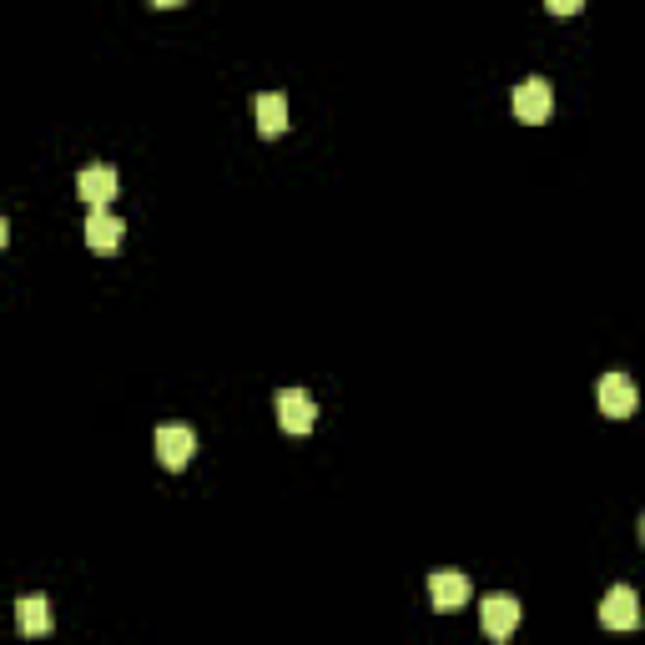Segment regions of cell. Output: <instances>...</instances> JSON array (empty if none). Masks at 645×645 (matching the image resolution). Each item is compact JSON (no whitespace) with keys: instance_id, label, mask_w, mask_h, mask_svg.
<instances>
[{"instance_id":"7c38bea8","label":"cell","mask_w":645,"mask_h":645,"mask_svg":"<svg viewBox=\"0 0 645 645\" xmlns=\"http://www.w3.org/2000/svg\"><path fill=\"white\" fill-rule=\"evenodd\" d=\"M550 6V16H580L585 11V0H545Z\"/></svg>"},{"instance_id":"30bf717a","label":"cell","mask_w":645,"mask_h":645,"mask_svg":"<svg viewBox=\"0 0 645 645\" xmlns=\"http://www.w3.org/2000/svg\"><path fill=\"white\" fill-rule=\"evenodd\" d=\"M16 625H21V635H51V601L46 595L16 601Z\"/></svg>"},{"instance_id":"277c9868","label":"cell","mask_w":645,"mask_h":645,"mask_svg":"<svg viewBox=\"0 0 645 645\" xmlns=\"http://www.w3.org/2000/svg\"><path fill=\"white\" fill-rule=\"evenodd\" d=\"M429 601L439 615H454L470 605V575H454V570H434L429 575Z\"/></svg>"},{"instance_id":"5bb4252c","label":"cell","mask_w":645,"mask_h":645,"mask_svg":"<svg viewBox=\"0 0 645 645\" xmlns=\"http://www.w3.org/2000/svg\"><path fill=\"white\" fill-rule=\"evenodd\" d=\"M641 545H645V514H641Z\"/></svg>"},{"instance_id":"ba28073f","label":"cell","mask_w":645,"mask_h":645,"mask_svg":"<svg viewBox=\"0 0 645 645\" xmlns=\"http://www.w3.org/2000/svg\"><path fill=\"white\" fill-rule=\"evenodd\" d=\"M87 242H91V252L111 258V252H121V242H127V228H121V218H111L107 208H91V218H87Z\"/></svg>"},{"instance_id":"4fadbf2b","label":"cell","mask_w":645,"mask_h":645,"mask_svg":"<svg viewBox=\"0 0 645 645\" xmlns=\"http://www.w3.org/2000/svg\"><path fill=\"white\" fill-rule=\"evenodd\" d=\"M152 6H162V11H177V6H182V0H152Z\"/></svg>"},{"instance_id":"52a82bcc","label":"cell","mask_w":645,"mask_h":645,"mask_svg":"<svg viewBox=\"0 0 645 645\" xmlns=\"http://www.w3.org/2000/svg\"><path fill=\"white\" fill-rule=\"evenodd\" d=\"M480 625L490 641H510L514 625H520V601H514V595H490V601L480 605Z\"/></svg>"},{"instance_id":"3957f363","label":"cell","mask_w":645,"mask_h":645,"mask_svg":"<svg viewBox=\"0 0 645 645\" xmlns=\"http://www.w3.org/2000/svg\"><path fill=\"white\" fill-rule=\"evenodd\" d=\"M192 454H198V434H192L187 424H162V429H157V460H162V470H187Z\"/></svg>"},{"instance_id":"6da1fadb","label":"cell","mask_w":645,"mask_h":645,"mask_svg":"<svg viewBox=\"0 0 645 645\" xmlns=\"http://www.w3.org/2000/svg\"><path fill=\"white\" fill-rule=\"evenodd\" d=\"M595 399H601V414L605 419H631L635 404H641L631 373H605V379L595 383Z\"/></svg>"},{"instance_id":"8fae6325","label":"cell","mask_w":645,"mask_h":645,"mask_svg":"<svg viewBox=\"0 0 645 645\" xmlns=\"http://www.w3.org/2000/svg\"><path fill=\"white\" fill-rule=\"evenodd\" d=\"M258 132L263 137L288 132V97L283 91H263V97H258Z\"/></svg>"},{"instance_id":"8992f818","label":"cell","mask_w":645,"mask_h":645,"mask_svg":"<svg viewBox=\"0 0 645 645\" xmlns=\"http://www.w3.org/2000/svg\"><path fill=\"white\" fill-rule=\"evenodd\" d=\"M273 404H278V424H283L288 434H308V429L318 424V409L303 389H278Z\"/></svg>"},{"instance_id":"9c48e42d","label":"cell","mask_w":645,"mask_h":645,"mask_svg":"<svg viewBox=\"0 0 645 645\" xmlns=\"http://www.w3.org/2000/svg\"><path fill=\"white\" fill-rule=\"evenodd\" d=\"M117 172L111 167H87V172L77 177V192H81V202H91V208H107L111 198H117Z\"/></svg>"},{"instance_id":"5b68a950","label":"cell","mask_w":645,"mask_h":645,"mask_svg":"<svg viewBox=\"0 0 645 645\" xmlns=\"http://www.w3.org/2000/svg\"><path fill=\"white\" fill-rule=\"evenodd\" d=\"M601 625H605V631H635V625H641V601H635L631 585H615V591H605Z\"/></svg>"},{"instance_id":"7a4b0ae2","label":"cell","mask_w":645,"mask_h":645,"mask_svg":"<svg viewBox=\"0 0 645 645\" xmlns=\"http://www.w3.org/2000/svg\"><path fill=\"white\" fill-rule=\"evenodd\" d=\"M550 111H555V91H550V81L525 77L520 87H514V117L520 121L540 127V121H550Z\"/></svg>"}]
</instances>
